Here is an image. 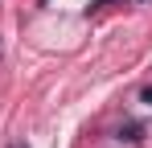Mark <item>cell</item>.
<instances>
[{"instance_id": "6da1fadb", "label": "cell", "mask_w": 152, "mask_h": 148, "mask_svg": "<svg viewBox=\"0 0 152 148\" xmlns=\"http://www.w3.org/2000/svg\"><path fill=\"white\" fill-rule=\"evenodd\" d=\"M119 140H127V144L144 140V127H140V123H124V127H119Z\"/></svg>"}, {"instance_id": "3957f363", "label": "cell", "mask_w": 152, "mask_h": 148, "mask_svg": "<svg viewBox=\"0 0 152 148\" xmlns=\"http://www.w3.org/2000/svg\"><path fill=\"white\" fill-rule=\"evenodd\" d=\"M12 148H21V144H12Z\"/></svg>"}, {"instance_id": "7a4b0ae2", "label": "cell", "mask_w": 152, "mask_h": 148, "mask_svg": "<svg viewBox=\"0 0 152 148\" xmlns=\"http://www.w3.org/2000/svg\"><path fill=\"white\" fill-rule=\"evenodd\" d=\"M144 103H148V107H152V86H148V91H144Z\"/></svg>"}]
</instances>
